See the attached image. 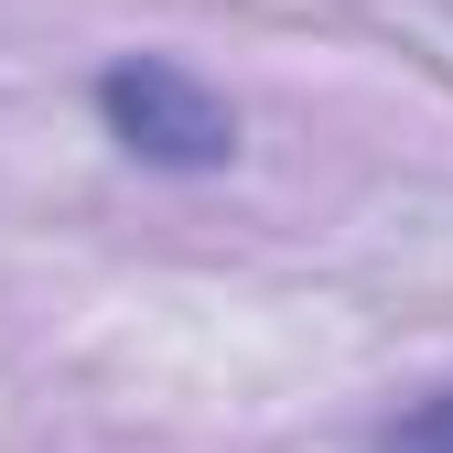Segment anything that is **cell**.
Masks as SVG:
<instances>
[{
    "label": "cell",
    "mask_w": 453,
    "mask_h": 453,
    "mask_svg": "<svg viewBox=\"0 0 453 453\" xmlns=\"http://www.w3.org/2000/svg\"><path fill=\"white\" fill-rule=\"evenodd\" d=\"M97 108H108V130H119L141 162H173V173H216V162L238 151V108H226L205 76L162 65V54L108 65L97 76Z\"/></svg>",
    "instance_id": "obj_1"
},
{
    "label": "cell",
    "mask_w": 453,
    "mask_h": 453,
    "mask_svg": "<svg viewBox=\"0 0 453 453\" xmlns=\"http://www.w3.org/2000/svg\"><path fill=\"white\" fill-rule=\"evenodd\" d=\"M378 453H453V388H432L411 421H388V432H378Z\"/></svg>",
    "instance_id": "obj_2"
}]
</instances>
